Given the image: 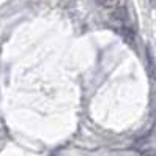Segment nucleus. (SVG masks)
Returning <instances> with one entry per match:
<instances>
[{
  "mask_svg": "<svg viewBox=\"0 0 156 156\" xmlns=\"http://www.w3.org/2000/svg\"><path fill=\"white\" fill-rule=\"evenodd\" d=\"M111 21L118 25V29H122V27H126L128 22H129V13L125 6H117L115 10H112L111 13Z\"/></svg>",
  "mask_w": 156,
  "mask_h": 156,
  "instance_id": "1",
  "label": "nucleus"
},
{
  "mask_svg": "<svg viewBox=\"0 0 156 156\" xmlns=\"http://www.w3.org/2000/svg\"><path fill=\"white\" fill-rule=\"evenodd\" d=\"M96 2L104 10H115L117 6H120V0H96Z\"/></svg>",
  "mask_w": 156,
  "mask_h": 156,
  "instance_id": "2",
  "label": "nucleus"
},
{
  "mask_svg": "<svg viewBox=\"0 0 156 156\" xmlns=\"http://www.w3.org/2000/svg\"><path fill=\"white\" fill-rule=\"evenodd\" d=\"M120 33H122V36H123V38L129 43V44H134V32H133L128 25H126V27H122Z\"/></svg>",
  "mask_w": 156,
  "mask_h": 156,
  "instance_id": "3",
  "label": "nucleus"
},
{
  "mask_svg": "<svg viewBox=\"0 0 156 156\" xmlns=\"http://www.w3.org/2000/svg\"><path fill=\"white\" fill-rule=\"evenodd\" d=\"M147 57H148V65H150L151 76L154 77V66H153V57H151V52H150V49H147Z\"/></svg>",
  "mask_w": 156,
  "mask_h": 156,
  "instance_id": "4",
  "label": "nucleus"
},
{
  "mask_svg": "<svg viewBox=\"0 0 156 156\" xmlns=\"http://www.w3.org/2000/svg\"><path fill=\"white\" fill-rule=\"evenodd\" d=\"M150 3H151V5H154V3H156V0H150Z\"/></svg>",
  "mask_w": 156,
  "mask_h": 156,
  "instance_id": "5",
  "label": "nucleus"
}]
</instances>
